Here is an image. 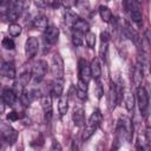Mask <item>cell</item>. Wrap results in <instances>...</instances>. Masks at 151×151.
<instances>
[{
	"label": "cell",
	"instance_id": "6da1fadb",
	"mask_svg": "<svg viewBox=\"0 0 151 151\" xmlns=\"http://www.w3.org/2000/svg\"><path fill=\"white\" fill-rule=\"evenodd\" d=\"M101 120H103V114L100 113L99 110H94L93 113L88 117V119L86 122V125H85V127L83 130V133H81V139L83 140L90 139L96 133V131L99 127Z\"/></svg>",
	"mask_w": 151,
	"mask_h": 151
},
{
	"label": "cell",
	"instance_id": "7a4b0ae2",
	"mask_svg": "<svg viewBox=\"0 0 151 151\" xmlns=\"http://www.w3.org/2000/svg\"><path fill=\"white\" fill-rule=\"evenodd\" d=\"M117 137L119 140L131 142L133 137V124L130 118L120 117L117 122Z\"/></svg>",
	"mask_w": 151,
	"mask_h": 151
},
{
	"label": "cell",
	"instance_id": "3957f363",
	"mask_svg": "<svg viewBox=\"0 0 151 151\" xmlns=\"http://www.w3.org/2000/svg\"><path fill=\"white\" fill-rule=\"evenodd\" d=\"M136 99L138 103V107L140 111V114L146 118L149 116V110H150V100H149V94L146 90L142 86H138L136 90Z\"/></svg>",
	"mask_w": 151,
	"mask_h": 151
},
{
	"label": "cell",
	"instance_id": "277c9868",
	"mask_svg": "<svg viewBox=\"0 0 151 151\" xmlns=\"http://www.w3.org/2000/svg\"><path fill=\"white\" fill-rule=\"evenodd\" d=\"M0 133H1V138L4 142H6L7 144L12 145L17 142V138H18V132L7 123H1V126H0Z\"/></svg>",
	"mask_w": 151,
	"mask_h": 151
},
{
	"label": "cell",
	"instance_id": "5b68a950",
	"mask_svg": "<svg viewBox=\"0 0 151 151\" xmlns=\"http://www.w3.org/2000/svg\"><path fill=\"white\" fill-rule=\"evenodd\" d=\"M51 73L55 79H63L64 78V60H63L61 55L58 53H55L52 58Z\"/></svg>",
	"mask_w": 151,
	"mask_h": 151
},
{
	"label": "cell",
	"instance_id": "8992f818",
	"mask_svg": "<svg viewBox=\"0 0 151 151\" xmlns=\"http://www.w3.org/2000/svg\"><path fill=\"white\" fill-rule=\"evenodd\" d=\"M47 63L45 60H38L32 68V78L35 83H40L47 73Z\"/></svg>",
	"mask_w": 151,
	"mask_h": 151
},
{
	"label": "cell",
	"instance_id": "52a82bcc",
	"mask_svg": "<svg viewBox=\"0 0 151 151\" xmlns=\"http://www.w3.org/2000/svg\"><path fill=\"white\" fill-rule=\"evenodd\" d=\"M22 9H24L22 2L20 0H13L11 2V5L8 6V9H7V19L12 22L17 21L19 19V17L21 15Z\"/></svg>",
	"mask_w": 151,
	"mask_h": 151
},
{
	"label": "cell",
	"instance_id": "ba28073f",
	"mask_svg": "<svg viewBox=\"0 0 151 151\" xmlns=\"http://www.w3.org/2000/svg\"><path fill=\"white\" fill-rule=\"evenodd\" d=\"M78 72H79V79L88 84L91 78H92V73H91V66L87 64L86 59H84V58L79 59V61H78Z\"/></svg>",
	"mask_w": 151,
	"mask_h": 151
},
{
	"label": "cell",
	"instance_id": "9c48e42d",
	"mask_svg": "<svg viewBox=\"0 0 151 151\" xmlns=\"http://www.w3.org/2000/svg\"><path fill=\"white\" fill-rule=\"evenodd\" d=\"M38 50H39V40H38V38H35V37L27 38V40L25 42V54H26V57L28 59H32L38 53Z\"/></svg>",
	"mask_w": 151,
	"mask_h": 151
},
{
	"label": "cell",
	"instance_id": "30bf717a",
	"mask_svg": "<svg viewBox=\"0 0 151 151\" xmlns=\"http://www.w3.org/2000/svg\"><path fill=\"white\" fill-rule=\"evenodd\" d=\"M59 38V28L55 26H48L44 31V41L48 45H54Z\"/></svg>",
	"mask_w": 151,
	"mask_h": 151
},
{
	"label": "cell",
	"instance_id": "8fae6325",
	"mask_svg": "<svg viewBox=\"0 0 151 151\" xmlns=\"http://www.w3.org/2000/svg\"><path fill=\"white\" fill-rule=\"evenodd\" d=\"M41 107H42V111L45 113V119L47 122L51 120L52 118V96L51 93H46L41 97Z\"/></svg>",
	"mask_w": 151,
	"mask_h": 151
},
{
	"label": "cell",
	"instance_id": "7c38bea8",
	"mask_svg": "<svg viewBox=\"0 0 151 151\" xmlns=\"http://www.w3.org/2000/svg\"><path fill=\"white\" fill-rule=\"evenodd\" d=\"M1 98H2V103L4 104H6L7 106H13L15 104V101H17L18 96H17V93H15V91L13 88L6 87V88L2 90Z\"/></svg>",
	"mask_w": 151,
	"mask_h": 151
},
{
	"label": "cell",
	"instance_id": "4fadbf2b",
	"mask_svg": "<svg viewBox=\"0 0 151 151\" xmlns=\"http://www.w3.org/2000/svg\"><path fill=\"white\" fill-rule=\"evenodd\" d=\"M109 33L101 32L100 33V48H99V57L101 60H106L107 58V46H109Z\"/></svg>",
	"mask_w": 151,
	"mask_h": 151
},
{
	"label": "cell",
	"instance_id": "5bb4252c",
	"mask_svg": "<svg viewBox=\"0 0 151 151\" xmlns=\"http://www.w3.org/2000/svg\"><path fill=\"white\" fill-rule=\"evenodd\" d=\"M1 74L2 77L5 78H8V79H14L15 78V66L12 61H5L1 66Z\"/></svg>",
	"mask_w": 151,
	"mask_h": 151
},
{
	"label": "cell",
	"instance_id": "9a60e30c",
	"mask_svg": "<svg viewBox=\"0 0 151 151\" xmlns=\"http://www.w3.org/2000/svg\"><path fill=\"white\" fill-rule=\"evenodd\" d=\"M90 66H91V73H92V78L97 81V80H99L100 79V77H101V64H100V60H99V58H93L92 59V61H91V64H90Z\"/></svg>",
	"mask_w": 151,
	"mask_h": 151
},
{
	"label": "cell",
	"instance_id": "2e32d148",
	"mask_svg": "<svg viewBox=\"0 0 151 151\" xmlns=\"http://www.w3.org/2000/svg\"><path fill=\"white\" fill-rule=\"evenodd\" d=\"M118 103H119V99H118V94L116 91V86H114V83H112L109 90V94H107V104H109L110 110H113Z\"/></svg>",
	"mask_w": 151,
	"mask_h": 151
},
{
	"label": "cell",
	"instance_id": "e0dca14e",
	"mask_svg": "<svg viewBox=\"0 0 151 151\" xmlns=\"http://www.w3.org/2000/svg\"><path fill=\"white\" fill-rule=\"evenodd\" d=\"M143 80V64L138 63L132 71V81L136 85V87L140 86V83Z\"/></svg>",
	"mask_w": 151,
	"mask_h": 151
},
{
	"label": "cell",
	"instance_id": "ac0fdd59",
	"mask_svg": "<svg viewBox=\"0 0 151 151\" xmlns=\"http://www.w3.org/2000/svg\"><path fill=\"white\" fill-rule=\"evenodd\" d=\"M122 100L124 101V105H125V107H126L127 111H132L133 110V107H134V97H133L131 90H129V88H125L124 90L123 99Z\"/></svg>",
	"mask_w": 151,
	"mask_h": 151
},
{
	"label": "cell",
	"instance_id": "d6986e66",
	"mask_svg": "<svg viewBox=\"0 0 151 151\" xmlns=\"http://www.w3.org/2000/svg\"><path fill=\"white\" fill-rule=\"evenodd\" d=\"M72 119L77 126H81L85 123V111L83 107H74L72 113Z\"/></svg>",
	"mask_w": 151,
	"mask_h": 151
},
{
	"label": "cell",
	"instance_id": "ffe728a7",
	"mask_svg": "<svg viewBox=\"0 0 151 151\" xmlns=\"http://www.w3.org/2000/svg\"><path fill=\"white\" fill-rule=\"evenodd\" d=\"M63 90H64V78L63 79H55L52 84V87H51V94L59 98L63 94Z\"/></svg>",
	"mask_w": 151,
	"mask_h": 151
},
{
	"label": "cell",
	"instance_id": "44dd1931",
	"mask_svg": "<svg viewBox=\"0 0 151 151\" xmlns=\"http://www.w3.org/2000/svg\"><path fill=\"white\" fill-rule=\"evenodd\" d=\"M58 110H59L60 116L66 114V112L68 110V96L67 94H64L63 93L59 97V100H58Z\"/></svg>",
	"mask_w": 151,
	"mask_h": 151
},
{
	"label": "cell",
	"instance_id": "7402d4cb",
	"mask_svg": "<svg viewBox=\"0 0 151 151\" xmlns=\"http://www.w3.org/2000/svg\"><path fill=\"white\" fill-rule=\"evenodd\" d=\"M72 28H73V31H77V32H80L83 34H86L90 31V25L87 24V21H85V20H83V19L79 18L74 22V25L72 26Z\"/></svg>",
	"mask_w": 151,
	"mask_h": 151
},
{
	"label": "cell",
	"instance_id": "603a6c76",
	"mask_svg": "<svg viewBox=\"0 0 151 151\" xmlns=\"http://www.w3.org/2000/svg\"><path fill=\"white\" fill-rule=\"evenodd\" d=\"M77 97L81 100H85L87 98V83L80 79L77 83Z\"/></svg>",
	"mask_w": 151,
	"mask_h": 151
},
{
	"label": "cell",
	"instance_id": "cb8c5ba5",
	"mask_svg": "<svg viewBox=\"0 0 151 151\" xmlns=\"http://www.w3.org/2000/svg\"><path fill=\"white\" fill-rule=\"evenodd\" d=\"M33 26L38 29H41V31H45L47 27H48V20L45 15H38L34 20H33Z\"/></svg>",
	"mask_w": 151,
	"mask_h": 151
},
{
	"label": "cell",
	"instance_id": "d4e9b609",
	"mask_svg": "<svg viewBox=\"0 0 151 151\" xmlns=\"http://www.w3.org/2000/svg\"><path fill=\"white\" fill-rule=\"evenodd\" d=\"M99 15H100V18H101V20L104 22H110L113 19L111 9L109 7H106V6H100L99 7Z\"/></svg>",
	"mask_w": 151,
	"mask_h": 151
},
{
	"label": "cell",
	"instance_id": "484cf974",
	"mask_svg": "<svg viewBox=\"0 0 151 151\" xmlns=\"http://www.w3.org/2000/svg\"><path fill=\"white\" fill-rule=\"evenodd\" d=\"M34 98H33V96H32V92L31 91H24L22 92V94L20 96V101H21V104L24 105V106H29V104H31V101L33 100Z\"/></svg>",
	"mask_w": 151,
	"mask_h": 151
},
{
	"label": "cell",
	"instance_id": "4316f807",
	"mask_svg": "<svg viewBox=\"0 0 151 151\" xmlns=\"http://www.w3.org/2000/svg\"><path fill=\"white\" fill-rule=\"evenodd\" d=\"M78 19H79V17H78L76 13L71 12V11H67L66 14H65V21H66V24H67L70 27H72V26L74 25V22H76Z\"/></svg>",
	"mask_w": 151,
	"mask_h": 151
},
{
	"label": "cell",
	"instance_id": "83f0119b",
	"mask_svg": "<svg viewBox=\"0 0 151 151\" xmlns=\"http://www.w3.org/2000/svg\"><path fill=\"white\" fill-rule=\"evenodd\" d=\"M84 35L83 33L80 32H77V31H73V34H72V42L74 46H81L83 42H84Z\"/></svg>",
	"mask_w": 151,
	"mask_h": 151
},
{
	"label": "cell",
	"instance_id": "f1b7e54d",
	"mask_svg": "<svg viewBox=\"0 0 151 151\" xmlns=\"http://www.w3.org/2000/svg\"><path fill=\"white\" fill-rule=\"evenodd\" d=\"M8 33L11 37H18L20 33H21V26L19 24H15V22H12L8 27Z\"/></svg>",
	"mask_w": 151,
	"mask_h": 151
},
{
	"label": "cell",
	"instance_id": "f546056e",
	"mask_svg": "<svg viewBox=\"0 0 151 151\" xmlns=\"http://www.w3.org/2000/svg\"><path fill=\"white\" fill-rule=\"evenodd\" d=\"M85 41H86V45H87L88 48H94V46H96V34L88 31L85 35Z\"/></svg>",
	"mask_w": 151,
	"mask_h": 151
},
{
	"label": "cell",
	"instance_id": "4dcf8cb0",
	"mask_svg": "<svg viewBox=\"0 0 151 151\" xmlns=\"http://www.w3.org/2000/svg\"><path fill=\"white\" fill-rule=\"evenodd\" d=\"M144 140L146 150H151V127H146L144 132Z\"/></svg>",
	"mask_w": 151,
	"mask_h": 151
},
{
	"label": "cell",
	"instance_id": "1f68e13d",
	"mask_svg": "<svg viewBox=\"0 0 151 151\" xmlns=\"http://www.w3.org/2000/svg\"><path fill=\"white\" fill-rule=\"evenodd\" d=\"M1 45L5 50H14V47H15V44L12 38H4L1 41Z\"/></svg>",
	"mask_w": 151,
	"mask_h": 151
},
{
	"label": "cell",
	"instance_id": "d6a6232c",
	"mask_svg": "<svg viewBox=\"0 0 151 151\" xmlns=\"http://www.w3.org/2000/svg\"><path fill=\"white\" fill-rule=\"evenodd\" d=\"M31 78H32V72H24L20 77H19V83L22 85V86H26L27 84H28V81L31 80Z\"/></svg>",
	"mask_w": 151,
	"mask_h": 151
},
{
	"label": "cell",
	"instance_id": "836d02e7",
	"mask_svg": "<svg viewBox=\"0 0 151 151\" xmlns=\"http://www.w3.org/2000/svg\"><path fill=\"white\" fill-rule=\"evenodd\" d=\"M21 117H22V114H19V112H17V111H11V112L7 114V119L11 120V122L19 120Z\"/></svg>",
	"mask_w": 151,
	"mask_h": 151
},
{
	"label": "cell",
	"instance_id": "e575fe53",
	"mask_svg": "<svg viewBox=\"0 0 151 151\" xmlns=\"http://www.w3.org/2000/svg\"><path fill=\"white\" fill-rule=\"evenodd\" d=\"M61 1V5L65 7V8H72L77 5L78 0H60Z\"/></svg>",
	"mask_w": 151,
	"mask_h": 151
},
{
	"label": "cell",
	"instance_id": "d590c367",
	"mask_svg": "<svg viewBox=\"0 0 151 151\" xmlns=\"http://www.w3.org/2000/svg\"><path fill=\"white\" fill-rule=\"evenodd\" d=\"M33 1H34V5L39 8H45L50 2V0H33Z\"/></svg>",
	"mask_w": 151,
	"mask_h": 151
},
{
	"label": "cell",
	"instance_id": "8d00e7d4",
	"mask_svg": "<svg viewBox=\"0 0 151 151\" xmlns=\"http://www.w3.org/2000/svg\"><path fill=\"white\" fill-rule=\"evenodd\" d=\"M103 94H104V90H103L101 83H100L99 80H97V97H98V98H100Z\"/></svg>",
	"mask_w": 151,
	"mask_h": 151
},
{
	"label": "cell",
	"instance_id": "74e56055",
	"mask_svg": "<svg viewBox=\"0 0 151 151\" xmlns=\"http://www.w3.org/2000/svg\"><path fill=\"white\" fill-rule=\"evenodd\" d=\"M51 149H52V150H55V149H57V150H61V146L59 145L58 142H53V145H52Z\"/></svg>",
	"mask_w": 151,
	"mask_h": 151
},
{
	"label": "cell",
	"instance_id": "f35d334b",
	"mask_svg": "<svg viewBox=\"0 0 151 151\" xmlns=\"http://www.w3.org/2000/svg\"><path fill=\"white\" fill-rule=\"evenodd\" d=\"M136 1H137V2H138V4H139V2H140V1H142V0H136Z\"/></svg>",
	"mask_w": 151,
	"mask_h": 151
}]
</instances>
